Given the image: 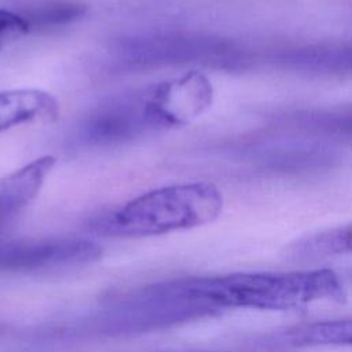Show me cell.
Listing matches in <instances>:
<instances>
[{"mask_svg": "<svg viewBox=\"0 0 352 352\" xmlns=\"http://www.w3.org/2000/svg\"><path fill=\"white\" fill-rule=\"evenodd\" d=\"M268 62L296 73L352 77V40L280 48L268 55Z\"/></svg>", "mask_w": 352, "mask_h": 352, "instance_id": "8992f818", "label": "cell"}, {"mask_svg": "<svg viewBox=\"0 0 352 352\" xmlns=\"http://www.w3.org/2000/svg\"><path fill=\"white\" fill-rule=\"evenodd\" d=\"M25 19L15 11L0 8V50L29 33Z\"/></svg>", "mask_w": 352, "mask_h": 352, "instance_id": "5bb4252c", "label": "cell"}, {"mask_svg": "<svg viewBox=\"0 0 352 352\" xmlns=\"http://www.w3.org/2000/svg\"><path fill=\"white\" fill-rule=\"evenodd\" d=\"M267 344L279 348L352 346V318L287 327L272 334Z\"/></svg>", "mask_w": 352, "mask_h": 352, "instance_id": "30bf717a", "label": "cell"}, {"mask_svg": "<svg viewBox=\"0 0 352 352\" xmlns=\"http://www.w3.org/2000/svg\"><path fill=\"white\" fill-rule=\"evenodd\" d=\"M154 88L168 128L191 122L205 113L213 100V87L209 78L197 70L154 84Z\"/></svg>", "mask_w": 352, "mask_h": 352, "instance_id": "52a82bcc", "label": "cell"}, {"mask_svg": "<svg viewBox=\"0 0 352 352\" xmlns=\"http://www.w3.org/2000/svg\"><path fill=\"white\" fill-rule=\"evenodd\" d=\"M18 14L32 32L73 23L87 14V6L76 0H43L22 8Z\"/></svg>", "mask_w": 352, "mask_h": 352, "instance_id": "4fadbf2b", "label": "cell"}, {"mask_svg": "<svg viewBox=\"0 0 352 352\" xmlns=\"http://www.w3.org/2000/svg\"><path fill=\"white\" fill-rule=\"evenodd\" d=\"M201 352H212V351H201Z\"/></svg>", "mask_w": 352, "mask_h": 352, "instance_id": "9a60e30c", "label": "cell"}, {"mask_svg": "<svg viewBox=\"0 0 352 352\" xmlns=\"http://www.w3.org/2000/svg\"><path fill=\"white\" fill-rule=\"evenodd\" d=\"M102 254V246L80 238L0 241V272L67 271L96 263Z\"/></svg>", "mask_w": 352, "mask_h": 352, "instance_id": "5b68a950", "label": "cell"}, {"mask_svg": "<svg viewBox=\"0 0 352 352\" xmlns=\"http://www.w3.org/2000/svg\"><path fill=\"white\" fill-rule=\"evenodd\" d=\"M59 113L58 100L40 89L0 92V132L34 121H52Z\"/></svg>", "mask_w": 352, "mask_h": 352, "instance_id": "9c48e42d", "label": "cell"}, {"mask_svg": "<svg viewBox=\"0 0 352 352\" xmlns=\"http://www.w3.org/2000/svg\"><path fill=\"white\" fill-rule=\"evenodd\" d=\"M282 125L314 136L352 139V103L326 109L298 110L286 114Z\"/></svg>", "mask_w": 352, "mask_h": 352, "instance_id": "8fae6325", "label": "cell"}, {"mask_svg": "<svg viewBox=\"0 0 352 352\" xmlns=\"http://www.w3.org/2000/svg\"><path fill=\"white\" fill-rule=\"evenodd\" d=\"M124 62L132 65L198 63L226 70H242L256 60L241 44L219 37L168 34L131 40L122 47Z\"/></svg>", "mask_w": 352, "mask_h": 352, "instance_id": "277c9868", "label": "cell"}, {"mask_svg": "<svg viewBox=\"0 0 352 352\" xmlns=\"http://www.w3.org/2000/svg\"><path fill=\"white\" fill-rule=\"evenodd\" d=\"M168 129L158 107L154 85L128 91L91 109L76 132L78 143L107 147L128 143L143 135Z\"/></svg>", "mask_w": 352, "mask_h": 352, "instance_id": "3957f363", "label": "cell"}, {"mask_svg": "<svg viewBox=\"0 0 352 352\" xmlns=\"http://www.w3.org/2000/svg\"><path fill=\"white\" fill-rule=\"evenodd\" d=\"M175 287L210 309L227 308L289 311L318 301L344 302L346 287L330 268L289 272H238L172 280Z\"/></svg>", "mask_w": 352, "mask_h": 352, "instance_id": "6da1fadb", "label": "cell"}, {"mask_svg": "<svg viewBox=\"0 0 352 352\" xmlns=\"http://www.w3.org/2000/svg\"><path fill=\"white\" fill-rule=\"evenodd\" d=\"M287 252L292 257L301 260L352 253V223L302 236L293 242Z\"/></svg>", "mask_w": 352, "mask_h": 352, "instance_id": "7c38bea8", "label": "cell"}, {"mask_svg": "<svg viewBox=\"0 0 352 352\" xmlns=\"http://www.w3.org/2000/svg\"><path fill=\"white\" fill-rule=\"evenodd\" d=\"M221 191L205 182L166 186L144 192L100 216L92 228L109 236H153L201 227L223 210Z\"/></svg>", "mask_w": 352, "mask_h": 352, "instance_id": "7a4b0ae2", "label": "cell"}, {"mask_svg": "<svg viewBox=\"0 0 352 352\" xmlns=\"http://www.w3.org/2000/svg\"><path fill=\"white\" fill-rule=\"evenodd\" d=\"M55 162L54 155H43L0 179V228L37 197Z\"/></svg>", "mask_w": 352, "mask_h": 352, "instance_id": "ba28073f", "label": "cell"}]
</instances>
